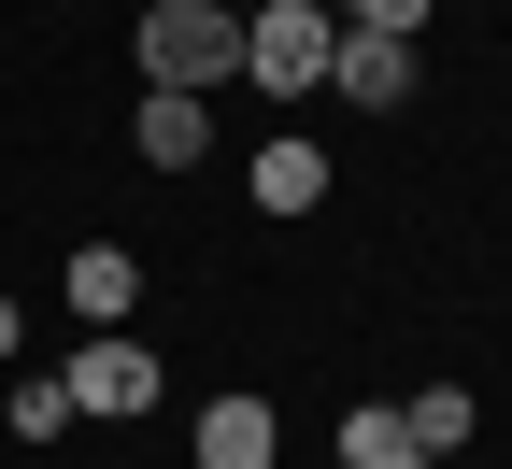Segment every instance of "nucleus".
Here are the masks:
<instances>
[{
    "label": "nucleus",
    "instance_id": "ddd939ff",
    "mask_svg": "<svg viewBox=\"0 0 512 469\" xmlns=\"http://www.w3.org/2000/svg\"><path fill=\"white\" fill-rule=\"evenodd\" d=\"M242 15H271V0H242Z\"/></svg>",
    "mask_w": 512,
    "mask_h": 469
},
{
    "label": "nucleus",
    "instance_id": "1a4fd4ad",
    "mask_svg": "<svg viewBox=\"0 0 512 469\" xmlns=\"http://www.w3.org/2000/svg\"><path fill=\"white\" fill-rule=\"evenodd\" d=\"M399 427H413V455H456V441L484 427V398H470V384H413V398H399Z\"/></svg>",
    "mask_w": 512,
    "mask_h": 469
},
{
    "label": "nucleus",
    "instance_id": "39448f33",
    "mask_svg": "<svg viewBox=\"0 0 512 469\" xmlns=\"http://www.w3.org/2000/svg\"><path fill=\"white\" fill-rule=\"evenodd\" d=\"M328 100H356V114H399V100H413V43L342 29V43H328Z\"/></svg>",
    "mask_w": 512,
    "mask_h": 469
},
{
    "label": "nucleus",
    "instance_id": "9b49d317",
    "mask_svg": "<svg viewBox=\"0 0 512 469\" xmlns=\"http://www.w3.org/2000/svg\"><path fill=\"white\" fill-rule=\"evenodd\" d=\"M0 427H15V441H57V427H72V384H57V370H29L15 398H0Z\"/></svg>",
    "mask_w": 512,
    "mask_h": 469
},
{
    "label": "nucleus",
    "instance_id": "9d476101",
    "mask_svg": "<svg viewBox=\"0 0 512 469\" xmlns=\"http://www.w3.org/2000/svg\"><path fill=\"white\" fill-rule=\"evenodd\" d=\"M342 469H427L413 427H399V398H356V413H342Z\"/></svg>",
    "mask_w": 512,
    "mask_h": 469
},
{
    "label": "nucleus",
    "instance_id": "423d86ee",
    "mask_svg": "<svg viewBox=\"0 0 512 469\" xmlns=\"http://www.w3.org/2000/svg\"><path fill=\"white\" fill-rule=\"evenodd\" d=\"M328 143H313V128H271V143H256V214H328Z\"/></svg>",
    "mask_w": 512,
    "mask_h": 469
},
{
    "label": "nucleus",
    "instance_id": "6e6552de",
    "mask_svg": "<svg viewBox=\"0 0 512 469\" xmlns=\"http://www.w3.org/2000/svg\"><path fill=\"white\" fill-rule=\"evenodd\" d=\"M271 455H285L271 398H214V413H200V469H271Z\"/></svg>",
    "mask_w": 512,
    "mask_h": 469
},
{
    "label": "nucleus",
    "instance_id": "7ed1b4c3",
    "mask_svg": "<svg viewBox=\"0 0 512 469\" xmlns=\"http://www.w3.org/2000/svg\"><path fill=\"white\" fill-rule=\"evenodd\" d=\"M57 384H72V413H100V427H143L171 398V370L128 342V327H86V356H57Z\"/></svg>",
    "mask_w": 512,
    "mask_h": 469
},
{
    "label": "nucleus",
    "instance_id": "20e7f679",
    "mask_svg": "<svg viewBox=\"0 0 512 469\" xmlns=\"http://www.w3.org/2000/svg\"><path fill=\"white\" fill-rule=\"evenodd\" d=\"M57 299H72V327H128L143 313V256L128 242H72L57 256Z\"/></svg>",
    "mask_w": 512,
    "mask_h": 469
},
{
    "label": "nucleus",
    "instance_id": "f8f14e48",
    "mask_svg": "<svg viewBox=\"0 0 512 469\" xmlns=\"http://www.w3.org/2000/svg\"><path fill=\"white\" fill-rule=\"evenodd\" d=\"M427 15H441V0H356L342 29H384V43H427Z\"/></svg>",
    "mask_w": 512,
    "mask_h": 469
},
{
    "label": "nucleus",
    "instance_id": "f03ea898",
    "mask_svg": "<svg viewBox=\"0 0 512 469\" xmlns=\"http://www.w3.org/2000/svg\"><path fill=\"white\" fill-rule=\"evenodd\" d=\"M328 43H342L328 0H271V15H242V86L256 100H313L328 86Z\"/></svg>",
    "mask_w": 512,
    "mask_h": 469
},
{
    "label": "nucleus",
    "instance_id": "0eeeda50",
    "mask_svg": "<svg viewBox=\"0 0 512 469\" xmlns=\"http://www.w3.org/2000/svg\"><path fill=\"white\" fill-rule=\"evenodd\" d=\"M128 143H143V171H200V157H214V100H157V86H143Z\"/></svg>",
    "mask_w": 512,
    "mask_h": 469
},
{
    "label": "nucleus",
    "instance_id": "f257e3e1",
    "mask_svg": "<svg viewBox=\"0 0 512 469\" xmlns=\"http://www.w3.org/2000/svg\"><path fill=\"white\" fill-rule=\"evenodd\" d=\"M128 57L157 100H214V86H242V0H143Z\"/></svg>",
    "mask_w": 512,
    "mask_h": 469
}]
</instances>
